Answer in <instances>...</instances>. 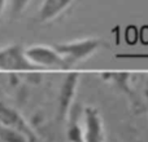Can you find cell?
<instances>
[{
    "mask_svg": "<svg viewBox=\"0 0 148 142\" xmlns=\"http://www.w3.org/2000/svg\"><path fill=\"white\" fill-rule=\"evenodd\" d=\"M103 47H105V43L99 38H83L55 44L56 51L61 54L64 61L66 62L68 69L90 58Z\"/></svg>",
    "mask_w": 148,
    "mask_h": 142,
    "instance_id": "1",
    "label": "cell"
},
{
    "mask_svg": "<svg viewBox=\"0 0 148 142\" xmlns=\"http://www.w3.org/2000/svg\"><path fill=\"white\" fill-rule=\"evenodd\" d=\"M25 54L27 60L35 67H61L68 69L66 62L61 54L56 51L55 45H44V44H34L25 48Z\"/></svg>",
    "mask_w": 148,
    "mask_h": 142,
    "instance_id": "2",
    "label": "cell"
},
{
    "mask_svg": "<svg viewBox=\"0 0 148 142\" xmlns=\"http://www.w3.org/2000/svg\"><path fill=\"white\" fill-rule=\"evenodd\" d=\"M79 84V74L70 72L64 78L59 89L57 96V109H56V120L57 123H64L68 118L70 109L74 105V98L77 94Z\"/></svg>",
    "mask_w": 148,
    "mask_h": 142,
    "instance_id": "3",
    "label": "cell"
},
{
    "mask_svg": "<svg viewBox=\"0 0 148 142\" xmlns=\"http://www.w3.org/2000/svg\"><path fill=\"white\" fill-rule=\"evenodd\" d=\"M83 142H107L101 114L90 105L83 107Z\"/></svg>",
    "mask_w": 148,
    "mask_h": 142,
    "instance_id": "4",
    "label": "cell"
},
{
    "mask_svg": "<svg viewBox=\"0 0 148 142\" xmlns=\"http://www.w3.org/2000/svg\"><path fill=\"white\" fill-rule=\"evenodd\" d=\"M35 69L25 54V48L20 44L0 48V70H30Z\"/></svg>",
    "mask_w": 148,
    "mask_h": 142,
    "instance_id": "5",
    "label": "cell"
},
{
    "mask_svg": "<svg viewBox=\"0 0 148 142\" xmlns=\"http://www.w3.org/2000/svg\"><path fill=\"white\" fill-rule=\"evenodd\" d=\"M0 123L13 128V129L20 131L21 133H23V135L27 137V140L30 142L38 141L36 133L34 132L33 128L29 125V123L26 122V119L21 115V112L18 111V110H16L14 107L4 103V102H0Z\"/></svg>",
    "mask_w": 148,
    "mask_h": 142,
    "instance_id": "6",
    "label": "cell"
},
{
    "mask_svg": "<svg viewBox=\"0 0 148 142\" xmlns=\"http://www.w3.org/2000/svg\"><path fill=\"white\" fill-rule=\"evenodd\" d=\"M101 78L104 79V80L112 83L118 91H121L126 97H127V99L130 101L131 109L135 110L136 112H143L144 105L142 103V101L139 99L138 94H136L135 92H134V89L131 88V83H130L131 74H127V72H105L101 75Z\"/></svg>",
    "mask_w": 148,
    "mask_h": 142,
    "instance_id": "7",
    "label": "cell"
},
{
    "mask_svg": "<svg viewBox=\"0 0 148 142\" xmlns=\"http://www.w3.org/2000/svg\"><path fill=\"white\" fill-rule=\"evenodd\" d=\"M83 107L74 102L66 118L68 142H83Z\"/></svg>",
    "mask_w": 148,
    "mask_h": 142,
    "instance_id": "8",
    "label": "cell"
},
{
    "mask_svg": "<svg viewBox=\"0 0 148 142\" xmlns=\"http://www.w3.org/2000/svg\"><path fill=\"white\" fill-rule=\"evenodd\" d=\"M74 0H43L38 9L36 20L39 23H48L62 14Z\"/></svg>",
    "mask_w": 148,
    "mask_h": 142,
    "instance_id": "9",
    "label": "cell"
},
{
    "mask_svg": "<svg viewBox=\"0 0 148 142\" xmlns=\"http://www.w3.org/2000/svg\"><path fill=\"white\" fill-rule=\"evenodd\" d=\"M0 142H30L23 133L0 123Z\"/></svg>",
    "mask_w": 148,
    "mask_h": 142,
    "instance_id": "10",
    "label": "cell"
},
{
    "mask_svg": "<svg viewBox=\"0 0 148 142\" xmlns=\"http://www.w3.org/2000/svg\"><path fill=\"white\" fill-rule=\"evenodd\" d=\"M10 5V12L13 16H20L25 12L31 0H8Z\"/></svg>",
    "mask_w": 148,
    "mask_h": 142,
    "instance_id": "11",
    "label": "cell"
},
{
    "mask_svg": "<svg viewBox=\"0 0 148 142\" xmlns=\"http://www.w3.org/2000/svg\"><path fill=\"white\" fill-rule=\"evenodd\" d=\"M116 58H140V60H148V54L146 53H120L116 54Z\"/></svg>",
    "mask_w": 148,
    "mask_h": 142,
    "instance_id": "12",
    "label": "cell"
},
{
    "mask_svg": "<svg viewBox=\"0 0 148 142\" xmlns=\"http://www.w3.org/2000/svg\"><path fill=\"white\" fill-rule=\"evenodd\" d=\"M143 98H144V105L148 107V76L144 81V87H143Z\"/></svg>",
    "mask_w": 148,
    "mask_h": 142,
    "instance_id": "13",
    "label": "cell"
},
{
    "mask_svg": "<svg viewBox=\"0 0 148 142\" xmlns=\"http://www.w3.org/2000/svg\"><path fill=\"white\" fill-rule=\"evenodd\" d=\"M7 3H8V0H0V16L4 12L5 7H7Z\"/></svg>",
    "mask_w": 148,
    "mask_h": 142,
    "instance_id": "14",
    "label": "cell"
}]
</instances>
